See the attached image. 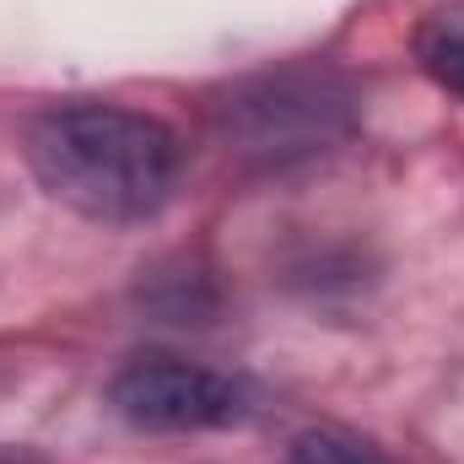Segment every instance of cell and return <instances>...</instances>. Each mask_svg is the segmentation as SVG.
<instances>
[{"mask_svg": "<svg viewBox=\"0 0 464 464\" xmlns=\"http://www.w3.org/2000/svg\"><path fill=\"white\" fill-rule=\"evenodd\" d=\"M22 157L44 195L92 227L157 222L184 179L179 130L109 98H65L38 109L22 130Z\"/></svg>", "mask_w": 464, "mask_h": 464, "instance_id": "obj_1", "label": "cell"}, {"mask_svg": "<svg viewBox=\"0 0 464 464\" xmlns=\"http://www.w3.org/2000/svg\"><path fill=\"white\" fill-rule=\"evenodd\" d=\"M362 98L335 65L292 60L254 76H237L211 103V130L237 168L292 173L341 151L356 130Z\"/></svg>", "mask_w": 464, "mask_h": 464, "instance_id": "obj_2", "label": "cell"}, {"mask_svg": "<svg viewBox=\"0 0 464 464\" xmlns=\"http://www.w3.org/2000/svg\"><path fill=\"white\" fill-rule=\"evenodd\" d=\"M109 405L124 427L179 438V432H227L259 416V394L248 378L173 356V351H140L130 356L109 383Z\"/></svg>", "mask_w": 464, "mask_h": 464, "instance_id": "obj_3", "label": "cell"}, {"mask_svg": "<svg viewBox=\"0 0 464 464\" xmlns=\"http://www.w3.org/2000/svg\"><path fill=\"white\" fill-rule=\"evenodd\" d=\"M411 49H416V65L427 71V82L464 103V0H449L438 11H427L416 22Z\"/></svg>", "mask_w": 464, "mask_h": 464, "instance_id": "obj_4", "label": "cell"}, {"mask_svg": "<svg viewBox=\"0 0 464 464\" xmlns=\"http://www.w3.org/2000/svg\"><path fill=\"white\" fill-rule=\"evenodd\" d=\"M281 464H383L367 443H356L351 432H335V427H314V432H297L286 443Z\"/></svg>", "mask_w": 464, "mask_h": 464, "instance_id": "obj_5", "label": "cell"}]
</instances>
